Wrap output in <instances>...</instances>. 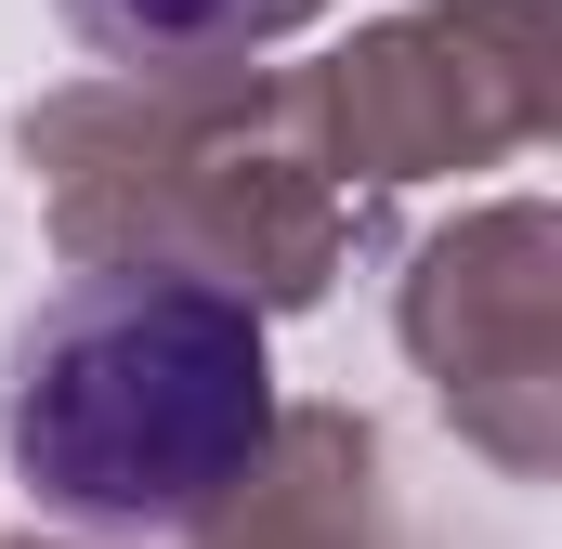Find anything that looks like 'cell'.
I'll list each match as a JSON object with an SVG mask.
<instances>
[{
    "instance_id": "1",
    "label": "cell",
    "mask_w": 562,
    "mask_h": 549,
    "mask_svg": "<svg viewBox=\"0 0 562 549\" xmlns=\"http://www.w3.org/2000/svg\"><path fill=\"white\" fill-rule=\"evenodd\" d=\"M276 340L196 262H92L0 340V458L53 537L196 549L276 471Z\"/></svg>"
},
{
    "instance_id": "2",
    "label": "cell",
    "mask_w": 562,
    "mask_h": 549,
    "mask_svg": "<svg viewBox=\"0 0 562 549\" xmlns=\"http://www.w3.org/2000/svg\"><path fill=\"white\" fill-rule=\"evenodd\" d=\"M314 13L327 0H66V26L105 66H236V53L301 40Z\"/></svg>"
}]
</instances>
